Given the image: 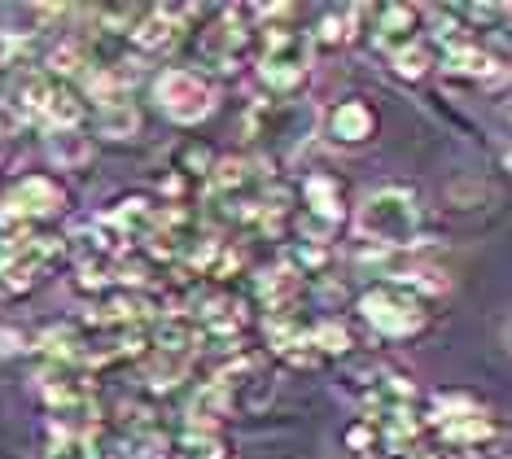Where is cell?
<instances>
[{
	"label": "cell",
	"instance_id": "cell-3",
	"mask_svg": "<svg viewBox=\"0 0 512 459\" xmlns=\"http://www.w3.org/2000/svg\"><path fill=\"white\" fill-rule=\"evenodd\" d=\"M154 101H158V110L167 114L171 123L197 127V123H206L219 110V84L215 79H206L202 70L171 66V70H162V75L154 79Z\"/></svg>",
	"mask_w": 512,
	"mask_h": 459
},
{
	"label": "cell",
	"instance_id": "cell-9",
	"mask_svg": "<svg viewBox=\"0 0 512 459\" xmlns=\"http://www.w3.org/2000/svg\"><path fill=\"white\" fill-rule=\"evenodd\" d=\"M167 459H228V451L215 433L193 429V433H184V438H176L167 446Z\"/></svg>",
	"mask_w": 512,
	"mask_h": 459
},
{
	"label": "cell",
	"instance_id": "cell-13",
	"mask_svg": "<svg viewBox=\"0 0 512 459\" xmlns=\"http://www.w3.org/2000/svg\"><path fill=\"white\" fill-rule=\"evenodd\" d=\"M311 346L324 350V355H346V350H351L355 341H351V328H346V324L324 320V324L311 328Z\"/></svg>",
	"mask_w": 512,
	"mask_h": 459
},
{
	"label": "cell",
	"instance_id": "cell-12",
	"mask_svg": "<svg viewBox=\"0 0 512 459\" xmlns=\"http://www.w3.org/2000/svg\"><path fill=\"white\" fill-rule=\"evenodd\" d=\"M364 18V9H329V14L320 18V27L311 40H320V44H346L355 35V22Z\"/></svg>",
	"mask_w": 512,
	"mask_h": 459
},
{
	"label": "cell",
	"instance_id": "cell-14",
	"mask_svg": "<svg viewBox=\"0 0 512 459\" xmlns=\"http://www.w3.org/2000/svg\"><path fill=\"white\" fill-rule=\"evenodd\" d=\"M40 459H97V455H92V446L79 438V433H53V438L44 442Z\"/></svg>",
	"mask_w": 512,
	"mask_h": 459
},
{
	"label": "cell",
	"instance_id": "cell-15",
	"mask_svg": "<svg viewBox=\"0 0 512 459\" xmlns=\"http://www.w3.org/2000/svg\"><path fill=\"white\" fill-rule=\"evenodd\" d=\"M14 53H18V40H14L9 31H0V66L14 62Z\"/></svg>",
	"mask_w": 512,
	"mask_h": 459
},
{
	"label": "cell",
	"instance_id": "cell-7",
	"mask_svg": "<svg viewBox=\"0 0 512 459\" xmlns=\"http://www.w3.org/2000/svg\"><path fill=\"white\" fill-rule=\"evenodd\" d=\"M447 70L451 75H464V79H499L504 75V62L491 53V49H482V44H460V49H451L447 53Z\"/></svg>",
	"mask_w": 512,
	"mask_h": 459
},
{
	"label": "cell",
	"instance_id": "cell-2",
	"mask_svg": "<svg viewBox=\"0 0 512 459\" xmlns=\"http://www.w3.org/2000/svg\"><path fill=\"white\" fill-rule=\"evenodd\" d=\"M359 320L386 341H407V337L425 333L429 302L403 285H377L359 298Z\"/></svg>",
	"mask_w": 512,
	"mask_h": 459
},
{
	"label": "cell",
	"instance_id": "cell-1",
	"mask_svg": "<svg viewBox=\"0 0 512 459\" xmlns=\"http://www.w3.org/2000/svg\"><path fill=\"white\" fill-rule=\"evenodd\" d=\"M351 228L372 250H412V245H421V202H416L412 188L381 184L359 197Z\"/></svg>",
	"mask_w": 512,
	"mask_h": 459
},
{
	"label": "cell",
	"instance_id": "cell-17",
	"mask_svg": "<svg viewBox=\"0 0 512 459\" xmlns=\"http://www.w3.org/2000/svg\"><path fill=\"white\" fill-rule=\"evenodd\" d=\"M504 167H508V171H512V145H508V149H504Z\"/></svg>",
	"mask_w": 512,
	"mask_h": 459
},
{
	"label": "cell",
	"instance_id": "cell-5",
	"mask_svg": "<svg viewBox=\"0 0 512 459\" xmlns=\"http://www.w3.org/2000/svg\"><path fill=\"white\" fill-rule=\"evenodd\" d=\"M320 132L337 149H364L368 140L377 136V110H372L364 97H342L337 105H329Z\"/></svg>",
	"mask_w": 512,
	"mask_h": 459
},
{
	"label": "cell",
	"instance_id": "cell-8",
	"mask_svg": "<svg viewBox=\"0 0 512 459\" xmlns=\"http://www.w3.org/2000/svg\"><path fill=\"white\" fill-rule=\"evenodd\" d=\"M307 210H311V219L324 223V228H337V223L346 219L342 193H337V184L329 180V175H311L307 180Z\"/></svg>",
	"mask_w": 512,
	"mask_h": 459
},
{
	"label": "cell",
	"instance_id": "cell-10",
	"mask_svg": "<svg viewBox=\"0 0 512 459\" xmlns=\"http://www.w3.org/2000/svg\"><path fill=\"white\" fill-rule=\"evenodd\" d=\"M97 127H101V132H106L110 140H123V136H132L136 127H141V114H136V105H127L123 97H119V101H101Z\"/></svg>",
	"mask_w": 512,
	"mask_h": 459
},
{
	"label": "cell",
	"instance_id": "cell-16",
	"mask_svg": "<svg viewBox=\"0 0 512 459\" xmlns=\"http://www.w3.org/2000/svg\"><path fill=\"white\" fill-rule=\"evenodd\" d=\"M412 459H456V455H447V451H421V455H412Z\"/></svg>",
	"mask_w": 512,
	"mask_h": 459
},
{
	"label": "cell",
	"instance_id": "cell-11",
	"mask_svg": "<svg viewBox=\"0 0 512 459\" xmlns=\"http://www.w3.org/2000/svg\"><path fill=\"white\" fill-rule=\"evenodd\" d=\"M390 70L399 79H425L429 70H434V49H429L425 40H416V44H407V49H399L390 57Z\"/></svg>",
	"mask_w": 512,
	"mask_h": 459
},
{
	"label": "cell",
	"instance_id": "cell-6",
	"mask_svg": "<svg viewBox=\"0 0 512 459\" xmlns=\"http://www.w3.org/2000/svg\"><path fill=\"white\" fill-rule=\"evenodd\" d=\"M372 40H377V49L394 57L399 49H407V44L421 40V14L407 5H386L377 14V27H372Z\"/></svg>",
	"mask_w": 512,
	"mask_h": 459
},
{
	"label": "cell",
	"instance_id": "cell-4",
	"mask_svg": "<svg viewBox=\"0 0 512 459\" xmlns=\"http://www.w3.org/2000/svg\"><path fill=\"white\" fill-rule=\"evenodd\" d=\"M311 35H302V31H272L267 35V44H263V53H259V79L272 92H294L307 84V75H311Z\"/></svg>",
	"mask_w": 512,
	"mask_h": 459
},
{
	"label": "cell",
	"instance_id": "cell-18",
	"mask_svg": "<svg viewBox=\"0 0 512 459\" xmlns=\"http://www.w3.org/2000/svg\"><path fill=\"white\" fill-rule=\"evenodd\" d=\"M504 341H508V350H512V320H508V328H504Z\"/></svg>",
	"mask_w": 512,
	"mask_h": 459
}]
</instances>
